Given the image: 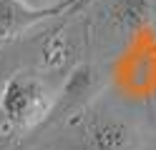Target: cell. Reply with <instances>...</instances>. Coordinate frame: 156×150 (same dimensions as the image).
<instances>
[{"mask_svg":"<svg viewBox=\"0 0 156 150\" xmlns=\"http://www.w3.org/2000/svg\"><path fill=\"white\" fill-rule=\"evenodd\" d=\"M23 5H28V8H51V5H55L53 0H20Z\"/></svg>","mask_w":156,"mask_h":150,"instance_id":"obj_6","label":"cell"},{"mask_svg":"<svg viewBox=\"0 0 156 150\" xmlns=\"http://www.w3.org/2000/svg\"><path fill=\"white\" fill-rule=\"evenodd\" d=\"M106 18L116 33L136 35L156 20V0H111Z\"/></svg>","mask_w":156,"mask_h":150,"instance_id":"obj_3","label":"cell"},{"mask_svg":"<svg viewBox=\"0 0 156 150\" xmlns=\"http://www.w3.org/2000/svg\"><path fill=\"white\" fill-rule=\"evenodd\" d=\"M76 3L78 0H63V3H55L51 8H28L20 0H0V40L18 38L20 33L38 25L41 20L73 10Z\"/></svg>","mask_w":156,"mask_h":150,"instance_id":"obj_2","label":"cell"},{"mask_svg":"<svg viewBox=\"0 0 156 150\" xmlns=\"http://www.w3.org/2000/svg\"><path fill=\"white\" fill-rule=\"evenodd\" d=\"M55 95L45 85V80L33 73L10 75L0 90V110L5 120L18 130H28L43 123V118L51 115Z\"/></svg>","mask_w":156,"mask_h":150,"instance_id":"obj_1","label":"cell"},{"mask_svg":"<svg viewBox=\"0 0 156 150\" xmlns=\"http://www.w3.org/2000/svg\"><path fill=\"white\" fill-rule=\"evenodd\" d=\"M91 143L96 150H129L131 145V130L123 120L106 118L93 123L91 128Z\"/></svg>","mask_w":156,"mask_h":150,"instance_id":"obj_5","label":"cell"},{"mask_svg":"<svg viewBox=\"0 0 156 150\" xmlns=\"http://www.w3.org/2000/svg\"><path fill=\"white\" fill-rule=\"evenodd\" d=\"M101 88V73L93 65H76L68 73L66 83L61 88V103L66 108H81L98 93Z\"/></svg>","mask_w":156,"mask_h":150,"instance_id":"obj_4","label":"cell"}]
</instances>
